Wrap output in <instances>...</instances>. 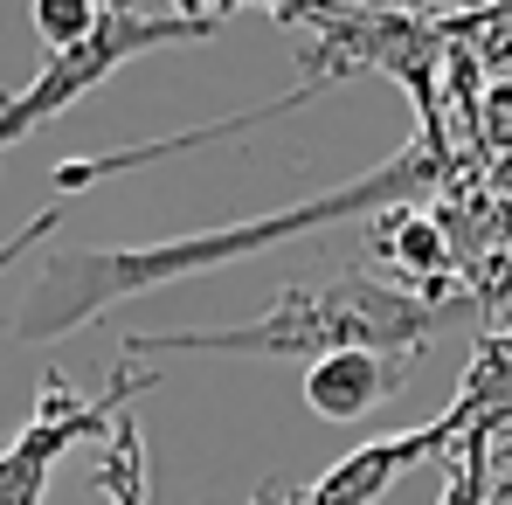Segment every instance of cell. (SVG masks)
I'll use <instances>...</instances> for the list:
<instances>
[{
    "label": "cell",
    "instance_id": "1",
    "mask_svg": "<svg viewBox=\"0 0 512 505\" xmlns=\"http://www.w3.org/2000/svg\"><path fill=\"white\" fill-rule=\"evenodd\" d=\"M443 173V132H416L388 167L360 173L346 187H326L312 201H291V208H270L250 222H229V229H201V236H167V243H125V250H63L49 256L28 284V298L14 305V339H49L90 326L104 305L118 298H139V291H160L180 277H201V270H222V263H243L263 256L277 243H298L312 229H333V222H360V215H381L409 194H423L429 180Z\"/></svg>",
    "mask_w": 512,
    "mask_h": 505
},
{
    "label": "cell",
    "instance_id": "2",
    "mask_svg": "<svg viewBox=\"0 0 512 505\" xmlns=\"http://www.w3.org/2000/svg\"><path fill=\"white\" fill-rule=\"evenodd\" d=\"M457 319V305H429L416 291L374 277V270H340L326 284H291L263 319L250 326H194V333H125V360L146 353H250V360H319L333 346H374L388 360H416L429 333Z\"/></svg>",
    "mask_w": 512,
    "mask_h": 505
},
{
    "label": "cell",
    "instance_id": "3",
    "mask_svg": "<svg viewBox=\"0 0 512 505\" xmlns=\"http://www.w3.org/2000/svg\"><path fill=\"white\" fill-rule=\"evenodd\" d=\"M215 21H187V14H146L132 0H104L97 7V28H90L77 49H56L42 56V70L14 97H0V153H14L28 132H42L49 118H63L70 104H84L97 84H111L132 56L146 49H167V42H208Z\"/></svg>",
    "mask_w": 512,
    "mask_h": 505
},
{
    "label": "cell",
    "instance_id": "4",
    "mask_svg": "<svg viewBox=\"0 0 512 505\" xmlns=\"http://www.w3.org/2000/svg\"><path fill=\"white\" fill-rule=\"evenodd\" d=\"M132 395H153V374H146L139 360H125V367L111 374L104 395H77L70 381L49 374V381H42V402H35V416H28V429L0 450V505H42V485H49L56 457L77 450V443H97L111 422L125 416Z\"/></svg>",
    "mask_w": 512,
    "mask_h": 505
},
{
    "label": "cell",
    "instance_id": "5",
    "mask_svg": "<svg viewBox=\"0 0 512 505\" xmlns=\"http://www.w3.org/2000/svg\"><path fill=\"white\" fill-rule=\"evenodd\" d=\"M457 429L464 416H443L423 422V429H395V436H374V443H353L333 471H319L312 485H298V492H256L250 505H374L388 499V485L402 478V471H416L423 457H443L450 443H457Z\"/></svg>",
    "mask_w": 512,
    "mask_h": 505
},
{
    "label": "cell",
    "instance_id": "6",
    "mask_svg": "<svg viewBox=\"0 0 512 505\" xmlns=\"http://www.w3.org/2000/svg\"><path fill=\"white\" fill-rule=\"evenodd\" d=\"M402 360L374 353V346H333L319 360H305V409L319 422H360L402 388Z\"/></svg>",
    "mask_w": 512,
    "mask_h": 505
},
{
    "label": "cell",
    "instance_id": "7",
    "mask_svg": "<svg viewBox=\"0 0 512 505\" xmlns=\"http://www.w3.org/2000/svg\"><path fill=\"white\" fill-rule=\"evenodd\" d=\"M512 429V416H471L457 429V443L443 450L450 457V485H443V499L436 505H492V443Z\"/></svg>",
    "mask_w": 512,
    "mask_h": 505
},
{
    "label": "cell",
    "instance_id": "8",
    "mask_svg": "<svg viewBox=\"0 0 512 505\" xmlns=\"http://www.w3.org/2000/svg\"><path fill=\"white\" fill-rule=\"evenodd\" d=\"M90 485L111 505H146V443H139V422L118 416L97 436V464H90Z\"/></svg>",
    "mask_w": 512,
    "mask_h": 505
},
{
    "label": "cell",
    "instance_id": "9",
    "mask_svg": "<svg viewBox=\"0 0 512 505\" xmlns=\"http://www.w3.org/2000/svg\"><path fill=\"white\" fill-rule=\"evenodd\" d=\"M381 256H395L409 277H450V243H443V222L409 215L402 201L381 208Z\"/></svg>",
    "mask_w": 512,
    "mask_h": 505
},
{
    "label": "cell",
    "instance_id": "10",
    "mask_svg": "<svg viewBox=\"0 0 512 505\" xmlns=\"http://www.w3.org/2000/svg\"><path fill=\"white\" fill-rule=\"evenodd\" d=\"M243 7L270 14V21H291V28H326L340 0H173V14H187V21H215V28H222V14H243Z\"/></svg>",
    "mask_w": 512,
    "mask_h": 505
},
{
    "label": "cell",
    "instance_id": "11",
    "mask_svg": "<svg viewBox=\"0 0 512 505\" xmlns=\"http://www.w3.org/2000/svg\"><path fill=\"white\" fill-rule=\"evenodd\" d=\"M97 7H104V0H28V21H35V35H42V56L77 49L90 28H97Z\"/></svg>",
    "mask_w": 512,
    "mask_h": 505
},
{
    "label": "cell",
    "instance_id": "12",
    "mask_svg": "<svg viewBox=\"0 0 512 505\" xmlns=\"http://www.w3.org/2000/svg\"><path fill=\"white\" fill-rule=\"evenodd\" d=\"M56 222H63V201H56V208H42L35 222H21V229H14V236L0 243V270H7L14 256H28V250H35V243H42V236H49V229H56Z\"/></svg>",
    "mask_w": 512,
    "mask_h": 505
},
{
    "label": "cell",
    "instance_id": "13",
    "mask_svg": "<svg viewBox=\"0 0 512 505\" xmlns=\"http://www.w3.org/2000/svg\"><path fill=\"white\" fill-rule=\"evenodd\" d=\"M492 111H499V146H512V84L499 90V104H492Z\"/></svg>",
    "mask_w": 512,
    "mask_h": 505
},
{
    "label": "cell",
    "instance_id": "14",
    "mask_svg": "<svg viewBox=\"0 0 512 505\" xmlns=\"http://www.w3.org/2000/svg\"><path fill=\"white\" fill-rule=\"evenodd\" d=\"M457 7H485V0H457Z\"/></svg>",
    "mask_w": 512,
    "mask_h": 505
}]
</instances>
